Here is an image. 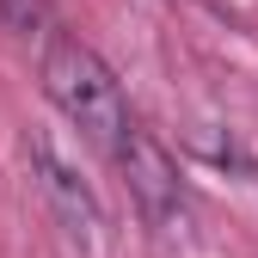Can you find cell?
Here are the masks:
<instances>
[{
    "instance_id": "cell-1",
    "label": "cell",
    "mask_w": 258,
    "mask_h": 258,
    "mask_svg": "<svg viewBox=\"0 0 258 258\" xmlns=\"http://www.w3.org/2000/svg\"><path fill=\"white\" fill-rule=\"evenodd\" d=\"M43 92L99 154H117L129 142V129H136L117 74L99 61V49H86L80 37H49V49H43Z\"/></svg>"
},
{
    "instance_id": "cell-2",
    "label": "cell",
    "mask_w": 258,
    "mask_h": 258,
    "mask_svg": "<svg viewBox=\"0 0 258 258\" xmlns=\"http://www.w3.org/2000/svg\"><path fill=\"white\" fill-rule=\"evenodd\" d=\"M117 160V172L129 184V197H136L142 221L154 234H178L184 228V184H178V166H172V154L160 148L148 129H129V142L111 154Z\"/></svg>"
},
{
    "instance_id": "cell-3",
    "label": "cell",
    "mask_w": 258,
    "mask_h": 258,
    "mask_svg": "<svg viewBox=\"0 0 258 258\" xmlns=\"http://www.w3.org/2000/svg\"><path fill=\"white\" fill-rule=\"evenodd\" d=\"M25 154H31V184L43 190V203H49V215H55V228L68 234L80 252H92V246H99V228H105L92 184H86V178L68 166V160L49 148V136H31Z\"/></svg>"
},
{
    "instance_id": "cell-4",
    "label": "cell",
    "mask_w": 258,
    "mask_h": 258,
    "mask_svg": "<svg viewBox=\"0 0 258 258\" xmlns=\"http://www.w3.org/2000/svg\"><path fill=\"white\" fill-rule=\"evenodd\" d=\"M0 19H7V31H19V37H43L49 31V0H0Z\"/></svg>"
}]
</instances>
